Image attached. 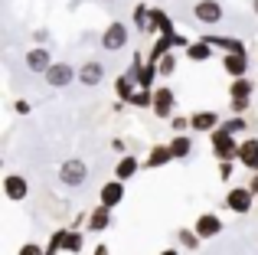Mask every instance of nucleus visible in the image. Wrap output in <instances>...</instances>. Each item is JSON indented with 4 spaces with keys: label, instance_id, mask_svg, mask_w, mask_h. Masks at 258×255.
<instances>
[{
    "label": "nucleus",
    "instance_id": "f257e3e1",
    "mask_svg": "<svg viewBox=\"0 0 258 255\" xmlns=\"http://www.w3.org/2000/svg\"><path fill=\"white\" fill-rule=\"evenodd\" d=\"M209 144H213V154L219 157V164H232V160H239L242 141H235V134H229L226 128H219V131L209 134Z\"/></svg>",
    "mask_w": 258,
    "mask_h": 255
},
{
    "label": "nucleus",
    "instance_id": "f03ea898",
    "mask_svg": "<svg viewBox=\"0 0 258 255\" xmlns=\"http://www.w3.org/2000/svg\"><path fill=\"white\" fill-rule=\"evenodd\" d=\"M127 39H131V30H127V23H121V20H114V23L105 26V33H101V49L105 52H121L127 46Z\"/></svg>",
    "mask_w": 258,
    "mask_h": 255
},
{
    "label": "nucleus",
    "instance_id": "7ed1b4c3",
    "mask_svg": "<svg viewBox=\"0 0 258 255\" xmlns=\"http://www.w3.org/2000/svg\"><path fill=\"white\" fill-rule=\"evenodd\" d=\"M88 180V164L79 157H69L59 164V183L62 186H82Z\"/></svg>",
    "mask_w": 258,
    "mask_h": 255
},
{
    "label": "nucleus",
    "instance_id": "20e7f679",
    "mask_svg": "<svg viewBox=\"0 0 258 255\" xmlns=\"http://www.w3.org/2000/svg\"><path fill=\"white\" fill-rule=\"evenodd\" d=\"M154 115L157 118H167V121H173V111H176V95L173 89H167V85H157L154 89Z\"/></svg>",
    "mask_w": 258,
    "mask_h": 255
},
{
    "label": "nucleus",
    "instance_id": "39448f33",
    "mask_svg": "<svg viewBox=\"0 0 258 255\" xmlns=\"http://www.w3.org/2000/svg\"><path fill=\"white\" fill-rule=\"evenodd\" d=\"M226 206L235 213V216H245V213L255 206V193L248 190V186H232V190L226 193Z\"/></svg>",
    "mask_w": 258,
    "mask_h": 255
},
{
    "label": "nucleus",
    "instance_id": "423d86ee",
    "mask_svg": "<svg viewBox=\"0 0 258 255\" xmlns=\"http://www.w3.org/2000/svg\"><path fill=\"white\" fill-rule=\"evenodd\" d=\"M200 39L206 46H213V49H222L226 56H245V43L235 39V36H213V33H203Z\"/></svg>",
    "mask_w": 258,
    "mask_h": 255
},
{
    "label": "nucleus",
    "instance_id": "0eeeda50",
    "mask_svg": "<svg viewBox=\"0 0 258 255\" xmlns=\"http://www.w3.org/2000/svg\"><path fill=\"white\" fill-rule=\"evenodd\" d=\"M79 79V69L69 62H52V69L46 72V82L52 85V89H66V85H72Z\"/></svg>",
    "mask_w": 258,
    "mask_h": 255
},
{
    "label": "nucleus",
    "instance_id": "6e6552de",
    "mask_svg": "<svg viewBox=\"0 0 258 255\" xmlns=\"http://www.w3.org/2000/svg\"><path fill=\"white\" fill-rule=\"evenodd\" d=\"M4 197L13 200V203H23L30 197V180L20 177V173H7L4 177Z\"/></svg>",
    "mask_w": 258,
    "mask_h": 255
},
{
    "label": "nucleus",
    "instance_id": "1a4fd4ad",
    "mask_svg": "<svg viewBox=\"0 0 258 255\" xmlns=\"http://www.w3.org/2000/svg\"><path fill=\"white\" fill-rule=\"evenodd\" d=\"M26 69L36 72V76H46V72L52 69V52L46 49V46H33V49H26Z\"/></svg>",
    "mask_w": 258,
    "mask_h": 255
},
{
    "label": "nucleus",
    "instance_id": "9d476101",
    "mask_svg": "<svg viewBox=\"0 0 258 255\" xmlns=\"http://www.w3.org/2000/svg\"><path fill=\"white\" fill-rule=\"evenodd\" d=\"M105 82V66L98 62V59H88V62L79 66V85H88V89H95V85Z\"/></svg>",
    "mask_w": 258,
    "mask_h": 255
},
{
    "label": "nucleus",
    "instance_id": "9b49d317",
    "mask_svg": "<svg viewBox=\"0 0 258 255\" xmlns=\"http://www.w3.org/2000/svg\"><path fill=\"white\" fill-rule=\"evenodd\" d=\"M98 203L108 206V210L121 206V203H124V183H121V180H108V183L98 190Z\"/></svg>",
    "mask_w": 258,
    "mask_h": 255
},
{
    "label": "nucleus",
    "instance_id": "f8f14e48",
    "mask_svg": "<svg viewBox=\"0 0 258 255\" xmlns=\"http://www.w3.org/2000/svg\"><path fill=\"white\" fill-rule=\"evenodd\" d=\"M193 17L200 20V23L216 26L222 20V4H219V0H200V4L193 7Z\"/></svg>",
    "mask_w": 258,
    "mask_h": 255
},
{
    "label": "nucleus",
    "instance_id": "ddd939ff",
    "mask_svg": "<svg viewBox=\"0 0 258 255\" xmlns=\"http://www.w3.org/2000/svg\"><path fill=\"white\" fill-rule=\"evenodd\" d=\"M193 229L200 232V239L206 242V239H213V236H219V232H222V219L216 216V213H203V216L196 219Z\"/></svg>",
    "mask_w": 258,
    "mask_h": 255
},
{
    "label": "nucleus",
    "instance_id": "4468645a",
    "mask_svg": "<svg viewBox=\"0 0 258 255\" xmlns=\"http://www.w3.org/2000/svg\"><path fill=\"white\" fill-rule=\"evenodd\" d=\"M189 128L193 131H200V134H213V131H219V115L216 111H196L193 118H189Z\"/></svg>",
    "mask_w": 258,
    "mask_h": 255
},
{
    "label": "nucleus",
    "instance_id": "2eb2a0df",
    "mask_svg": "<svg viewBox=\"0 0 258 255\" xmlns=\"http://www.w3.org/2000/svg\"><path fill=\"white\" fill-rule=\"evenodd\" d=\"M108 226H111V210L98 203L92 213H88V219H85V229H88V232H105Z\"/></svg>",
    "mask_w": 258,
    "mask_h": 255
},
{
    "label": "nucleus",
    "instance_id": "dca6fc26",
    "mask_svg": "<svg viewBox=\"0 0 258 255\" xmlns=\"http://www.w3.org/2000/svg\"><path fill=\"white\" fill-rule=\"evenodd\" d=\"M239 164L248 167L252 173H258V138H245L239 147Z\"/></svg>",
    "mask_w": 258,
    "mask_h": 255
},
{
    "label": "nucleus",
    "instance_id": "f3484780",
    "mask_svg": "<svg viewBox=\"0 0 258 255\" xmlns=\"http://www.w3.org/2000/svg\"><path fill=\"white\" fill-rule=\"evenodd\" d=\"M141 167H144V164H141V160L134 157V154H124V157H121L118 164H114V180H121V183H127V180H131L134 173L141 170Z\"/></svg>",
    "mask_w": 258,
    "mask_h": 255
},
{
    "label": "nucleus",
    "instance_id": "a211bd4d",
    "mask_svg": "<svg viewBox=\"0 0 258 255\" xmlns=\"http://www.w3.org/2000/svg\"><path fill=\"white\" fill-rule=\"evenodd\" d=\"M222 69L232 79H248V56H222Z\"/></svg>",
    "mask_w": 258,
    "mask_h": 255
},
{
    "label": "nucleus",
    "instance_id": "6ab92c4d",
    "mask_svg": "<svg viewBox=\"0 0 258 255\" xmlns=\"http://www.w3.org/2000/svg\"><path fill=\"white\" fill-rule=\"evenodd\" d=\"M170 160H173V151H170V144H157V147H151V154H147L144 167L157 170V167H167Z\"/></svg>",
    "mask_w": 258,
    "mask_h": 255
},
{
    "label": "nucleus",
    "instance_id": "aec40b11",
    "mask_svg": "<svg viewBox=\"0 0 258 255\" xmlns=\"http://www.w3.org/2000/svg\"><path fill=\"white\" fill-rule=\"evenodd\" d=\"M134 26L141 33H154V7H147V4L134 7Z\"/></svg>",
    "mask_w": 258,
    "mask_h": 255
},
{
    "label": "nucleus",
    "instance_id": "412c9836",
    "mask_svg": "<svg viewBox=\"0 0 258 255\" xmlns=\"http://www.w3.org/2000/svg\"><path fill=\"white\" fill-rule=\"evenodd\" d=\"M176 36H180V33H176ZM176 36H157V43L151 46V56H147V62L157 66L164 56H170V46H176Z\"/></svg>",
    "mask_w": 258,
    "mask_h": 255
},
{
    "label": "nucleus",
    "instance_id": "4be33fe9",
    "mask_svg": "<svg viewBox=\"0 0 258 255\" xmlns=\"http://www.w3.org/2000/svg\"><path fill=\"white\" fill-rule=\"evenodd\" d=\"M183 56H186L189 62H206V59H216V52H213V46L196 39V43H189V49H183Z\"/></svg>",
    "mask_w": 258,
    "mask_h": 255
},
{
    "label": "nucleus",
    "instance_id": "5701e85b",
    "mask_svg": "<svg viewBox=\"0 0 258 255\" xmlns=\"http://www.w3.org/2000/svg\"><path fill=\"white\" fill-rule=\"evenodd\" d=\"M134 92H138V82H131L127 76H118V79H114V95H118V102H127V105H131Z\"/></svg>",
    "mask_w": 258,
    "mask_h": 255
},
{
    "label": "nucleus",
    "instance_id": "b1692460",
    "mask_svg": "<svg viewBox=\"0 0 258 255\" xmlns=\"http://www.w3.org/2000/svg\"><path fill=\"white\" fill-rule=\"evenodd\" d=\"M154 33L157 36H176V30H173V23H170V17H167L160 7H154Z\"/></svg>",
    "mask_w": 258,
    "mask_h": 255
},
{
    "label": "nucleus",
    "instance_id": "393cba45",
    "mask_svg": "<svg viewBox=\"0 0 258 255\" xmlns=\"http://www.w3.org/2000/svg\"><path fill=\"white\" fill-rule=\"evenodd\" d=\"M258 85L252 79H232V85H229V98H252V92Z\"/></svg>",
    "mask_w": 258,
    "mask_h": 255
},
{
    "label": "nucleus",
    "instance_id": "a878e982",
    "mask_svg": "<svg viewBox=\"0 0 258 255\" xmlns=\"http://www.w3.org/2000/svg\"><path fill=\"white\" fill-rule=\"evenodd\" d=\"M170 151H173V160H186L189 154H193V138H186V134L173 138L170 141Z\"/></svg>",
    "mask_w": 258,
    "mask_h": 255
},
{
    "label": "nucleus",
    "instance_id": "bb28decb",
    "mask_svg": "<svg viewBox=\"0 0 258 255\" xmlns=\"http://www.w3.org/2000/svg\"><path fill=\"white\" fill-rule=\"evenodd\" d=\"M82 245H85V236L79 229H69V236H66V242H62V252L79 255V252H82Z\"/></svg>",
    "mask_w": 258,
    "mask_h": 255
},
{
    "label": "nucleus",
    "instance_id": "cd10ccee",
    "mask_svg": "<svg viewBox=\"0 0 258 255\" xmlns=\"http://www.w3.org/2000/svg\"><path fill=\"white\" fill-rule=\"evenodd\" d=\"M176 239L183 242V249H186V252H196V249H200V242H203L196 229H180V232H176Z\"/></svg>",
    "mask_w": 258,
    "mask_h": 255
},
{
    "label": "nucleus",
    "instance_id": "c85d7f7f",
    "mask_svg": "<svg viewBox=\"0 0 258 255\" xmlns=\"http://www.w3.org/2000/svg\"><path fill=\"white\" fill-rule=\"evenodd\" d=\"M131 108H154V92L138 89V92H134V98H131Z\"/></svg>",
    "mask_w": 258,
    "mask_h": 255
},
{
    "label": "nucleus",
    "instance_id": "c756f323",
    "mask_svg": "<svg viewBox=\"0 0 258 255\" xmlns=\"http://www.w3.org/2000/svg\"><path fill=\"white\" fill-rule=\"evenodd\" d=\"M66 236H69V229H56V232H52L49 245H46V255H59V252H62V242H66Z\"/></svg>",
    "mask_w": 258,
    "mask_h": 255
},
{
    "label": "nucleus",
    "instance_id": "7c9ffc66",
    "mask_svg": "<svg viewBox=\"0 0 258 255\" xmlns=\"http://www.w3.org/2000/svg\"><path fill=\"white\" fill-rule=\"evenodd\" d=\"M144 69H147V66H144V56H134V59H131V66H127V72H124V76L131 79V82H141V76H144Z\"/></svg>",
    "mask_w": 258,
    "mask_h": 255
},
{
    "label": "nucleus",
    "instance_id": "2f4dec72",
    "mask_svg": "<svg viewBox=\"0 0 258 255\" xmlns=\"http://www.w3.org/2000/svg\"><path fill=\"white\" fill-rule=\"evenodd\" d=\"M157 72H160V76H173V72H176V56H173V52H170V56H164V59H160V62H157Z\"/></svg>",
    "mask_w": 258,
    "mask_h": 255
},
{
    "label": "nucleus",
    "instance_id": "473e14b6",
    "mask_svg": "<svg viewBox=\"0 0 258 255\" xmlns=\"http://www.w3.org/2000/svg\"><path fill=\"white\" fill-rule=\"evenodd\" d=\"M222 128H226L229 134H242V131H245V118L232 115V118H229V121H222Z\"/></svg>",
    "mask_w": 258,
    "mask_h": 255
},
{
    "label": "nucleus",
    "instance_id": "72a5a7b5",
    "mask_svg": "<svg viewBox=\"0 0 258 255\" xmlns=\"http://www.w3.org/2000/svg\"><path fill=\"white\" fill-rule=\"evenodd\" d=\"M170 128L176 134H186V128H189V118H183V115H173V121H170Z\"/></svg>",
    "mask_w": 258,
    "mask_h": 255
},
{
    "label": "nucleus",
    "instance_id": "f704fd0d",
    "mask_svg": "<svg viewBox=\"0 0 258 255\" xmlns=\"http://www.w3.org/2000/svg\"><path fill=\"white\" fill-rule=\"evenodd\" d=\"M17 255H46V249H39L36 242H26V245H20Z\"/></svg>",
    "mask_w": 258,
    "mask_h": 255
},
{
    "label": "nucleus",
    "instance_id": "c9c22d12",
    "mask_svg": "<svg viewBox=\"0 0 258 255\" xmlns=\"http://www.w3.org/2000/svg\"><path fill=\"white\" fill-rule=\"evenodd\" d=\"M242 111H248V98H232V115L242 118Z\"/></svg>",
    "mask_w": 258,
    "mask_h": 255
},
{
    "label": "nucleus",
    "instance_id": "e433bc0d",
    "mask_svg": "<svg viewBox=\"0 0 258 255\" xmlns=\"http://www.w3.org/2000/svg\"><path fill=\"white\" fill-rule=\"evenodd\" d=\"M13 111H17V115H30V111H33V105L20 98V102H13Z\"/></svg>",
    "mask_w": 258,
    "mask_h": 255
},
{
    "label": "nucleus",
    "instance_id": "4c0bfd02",
    "mask_svg": "<svg viewBox=\"0 0 258 255\" xmlns=\"http://www.w3.org/2000/svg\"><path fill=\"white\" fill-rule=\"evenodd\" d=\"M33 39H36V43H39V46H43V43H46V39H49V30H36V33H33Z\"/></svg>",
    "mask_w": 258,
    "mask_h": 255
},
{
    "label": "nucleus",
    "instance_id": "58836bf2",
    "mask_svg": "<svg viewBox=\"0 0 258 255\" xmlns=\"http://www.w3.org/2000/svg\"><path fill=\"white\" fill-rule=\"evenodd\" d=\"M219 177H222V180L232 177V164H222V167H219Z\"/></svg>",
    "mask_w": 258,
    "mask_h": 255
},
{
    "label": "nucleus",
    "instance_id": "ea45409f",
    "mask_svg": "<svg viewBox=\"0 0 258 255\" xmlns=\"http://www.w3.org/2000/svg\"><path fill=\"white\" fill-rule=\"evenodd\" d=\"M248 190H252L255 197H258V173H255V177H252V183H248Z\"/></svg>",
    "mask_w": 258,
    "mask_h": 255
},
{
    "label": "nucleus",
    "instance_id": "a19ab883",
    "mask_svg": "<svg viewBox=\"0 0 258 255\" xmlns=\"http://www.w3.org/2000/svg\"><path fill=\"white\" fill-rule=\"evenodd\" d=\"M92 255H111V252H108V245H98V249H95Z\"/></svg>",
    "mask_w": 258,
    "mask_h": 255
},
{
    "label": "nucleus",
    "instance_id": "79ce46f5",
    "mask_svg": "<svg viewBox=\"0 0 258 255\" xmlns=\"http://www.w3.org/2000/svg\"><path fill=\"white\" fill-rule=\"evenodd\" d=\"M157 255H180V252H176V249H160Z\"/></svg>",
    "mask_w": 258,
    "mask_h": 255
},
{
    "label": "nucleus",
    "instance_id": "37998d69",
    "mask_svg": "<svg viewBox=\"0 0 258 255\" xmlns=\"http://www.w3.org/2000/svg\"><path fill=\"white\" fill-rule=\"evenodd\" d=\"M252 10H255V17H258V0H252Z\"/></svg>",
    "mask_w": 258,
    "mask_h": 255
},
{
    "label": "nucleus",
    "instance_id": "c03bdc74",
    "mask_svg": "<svg viewBox=\"0 0 258 255\" xmlns=\"http://www.w3.org/2000/svg\"><path fill=\"white\" fill-rule=\"evenodd\" d=\"M105 4H114V0H105Z\"/></svg>",
    "mask_w": 258,
    "mask_h": 255
}]
</instances>
